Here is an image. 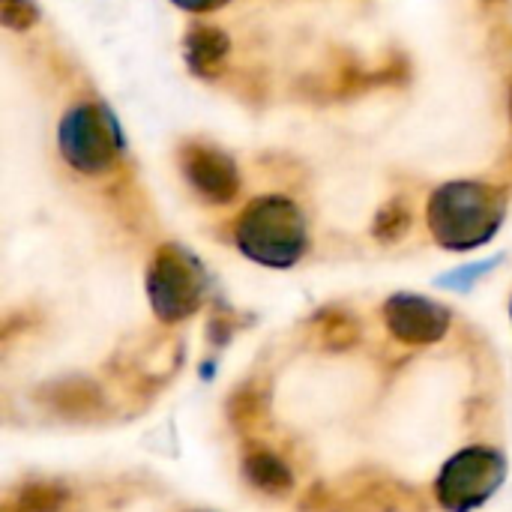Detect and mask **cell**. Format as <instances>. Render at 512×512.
I'll return each mask as SVG.
<instances>
[{"instance_id":"7a4b0ae2","label":"cell","mask_w":512,"mask_h":512,"mask_svg":"<svg viewBox=\"0 0 512 512\" xmlns=\"http://www.w3.org/2000/svg\"><path fill=\"white\" fill-rule=\"evenodd\" d=\"M237 246L258 264L291 267L306 249V222L288 198H258L237 222Z\"/></svg>"},{"instance_id":"7c38bea8","label":"cell","mask_w":512,"mask_h":512,"mask_svg":"<svg viewBox=\"0 0 512 512\" xmlns=\"http://www.w3.org/2000/svg\"><path fill=\"white\" fill-rule=\"evenodd\" d=\"M36 6L33 0H0V21L12 30H24L36 21Z\"/></svg>"},{"instance_id":"30bf717a","label":"cell","mask_w":512,"mask_h":512,"mask_svg":"<svg viewBox=\"0 0 512 512\" xmlns=\"http://www.w3.org/2000/svg\"><path fill=\"white\" fill-rule=\"evenodd\" d=\"M12 507L15 512H57L63 507V492L54 486H24Z\"/></svg>"},{"instance_id":"8fae6325","label":"cell","mask_w":512,"mask_h":512,"mask_svg":"<svg viewBox=\"0 0 512 512\" xmlns=\"http://www.w3.org/2000/svg\"><path fill=\"white\" fill-rule=\"evenodd\" d=\"M408 225H411V213H408L399 201H393V204H387V207L378 213L375 234H378L381 240H396V237L405 234Z\"/></svg>"},{"instance_id":"277c9868","label":"cell","mask_w":512,"mask_h":512,"mask_svg":"<svg viewBox=\"0 0 512 512\" xmlns=\"http://www.w3.org/2000/svg\"><path fill=\"white\" fill-rule=\"evenodd\" d=\"M147 294H150L153 312L162 321L168 324L183 321L201 306L204 273L195 264V258H189L183 249L165 246L153 258V267L147 273Z\"/></svg>"},{"instance_id":"ba28073f","label":"cell","mask_w":512,"mask_h":512,"mask_svg":"<svg viewBox=\"0 0 512 512\" xmlns=\"http://www.w3.org/2000/svg\"><path fill=\"white\" fill-rule=\"evenodd\" d=\"M243 471H246L252 486H258L264 492H273V495H282V492H288L294 486V477H291L288 465L282 459H276L273 453H252V456H246Z\"/></svg>"},{"instance_id":"9c48e42d","label":"cell","mask_w":512,"mask_h":512,"mask_svg":"<svg viewBox=\"0 0 512 512\" xmlns=\"http://www.w3.org/2000/svg\"><path fill=\"white\" fill-rule=\"evenodd\" d=\"M186 48H189V63H192V69H198L201 75H207V72L228 54V36H225L222 30L201 27V30L189 33Z\"/></svg>"},{"instance_id":"52a82bcc","label":"cell","mask_w":512,"mask_h":512,"mask_svg":"<svg viewBox=\"0 0 512 512\" xmlns=\"http://www.w3.org/2000/svg\"><path fill=\"white\" fill-rule=\"evenodd\" d=\"M183 171L186 180L198 189V195L213 204H228L240 189L237 165L225 153L210 147H186Z\"/></svg>"},{"instance_id":"5b68a950","label":"cell","mask_w":512,"mask_h":512,"mask_svg":"<svg viewBox=\"0 0 512 512\" xmlns=\"http://www.w3.org/2000/svg\"><path fill=\"white\" fill-rule=\"evenodd\" d=\"M60 150L66 162L84 174L105 171L120 150V135L108 111L96 105H78L63 117Z\"/></svg>"},{"instance_id":"5bb4252c","label":"cell","mask_w":512,"mask_h":512,"mask_svg":"<svg viewBox=\"0 0 512 512\" xmlns=\"http://www.w3.org/2000/svg\"><path fill=\"white\" fill-rule=\"evenodd\" d=\"M510 117H512V87H510Z\"/></svg>"},{"instance_id":"4fadbf2b","label":"cell","mask_w":512,"mask_h":512,"mask_svg":"<svg viewBox=\"0 0 512 512\" xmlns=\"http://www.w3.org/2000/svg\"><path fill=\"white\" fill-rule=\"evenodd\" d=\"M177 6L183 9H195V12H204V9H213V6H222L225 0H174Z\"/></svg>"},{"instance_id":"8992f818","label":"cell","mask_w":512,"mask_h":512,"mask_svg":"<svg viewBox=\"0 0 512 512\" xmlns=\"http://www.w3.org/2000/svg\"><path fill=\"white\" fill-rule=\"evenodd\" d=\"M390 333L408 345H432L450 327V312L417 294H396L384 306Z\"/></svg>"},{"instance_id":"3957f363","label":"cell","mask_w":512,"mask_h":512,"mask_svg":"<svg viewBox=\"0 0 512 512\" xmlns=\"http://www.w3.org/2000/svg\"><path fill=\"white\" fill-rule=\"evenodd\" d=\"M504 480L507 462L501 453L489 447H468L444 465L435 492L444 510L471 512L483 507L504 486Z\"/></svg>"},{"instance_id":"6da1fadb","label":"cell","mask_w":512,"mask_h":512,"mask_svg":"<svg viewBox=\"0 0 512 512\" xmlns=\"http://www.w3.org/2000/svg\"><path fill=\"white\" fill-rule=\"evenodd\" d=\"M504 222V195L483 183H450L429 201V228L447 249H474Z\"/></svg>"}]
</instances>
